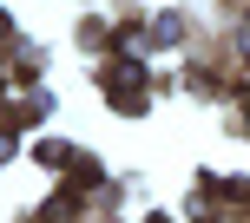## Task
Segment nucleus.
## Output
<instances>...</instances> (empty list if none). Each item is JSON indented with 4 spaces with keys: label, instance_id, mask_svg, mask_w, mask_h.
<instances>
[{
    "label": "nucleus",
    "instance_id": "1",
    "mask_svg": "<svg viewBox=\"0 0 250 223\" xmlns=\"http://www.w3.org/2000/svg\"><path fill=\"white\" fill-rule=\"evenodd\" d=\"M105 86H112V92H125V112H132L138 105V92H145V66H138V59H112V66H105Z\"/></svg>",
    "mask_w": 250,
    "mask_h": 223
},
{
    "label": "nucleus",
    "instance_id": "2",
    "mask_svg": "<svg viewBox=\"0 0 250 223\" xmlns=\"http://www.w3.org/2000/svg\"><path fill=\"white\" fill-rule=\"evenodd\" d=\"M0 33H7V13H0Z\"/></svg>",
    "mask_w": 250,
    "mask_h": 223
}]
</instances>
